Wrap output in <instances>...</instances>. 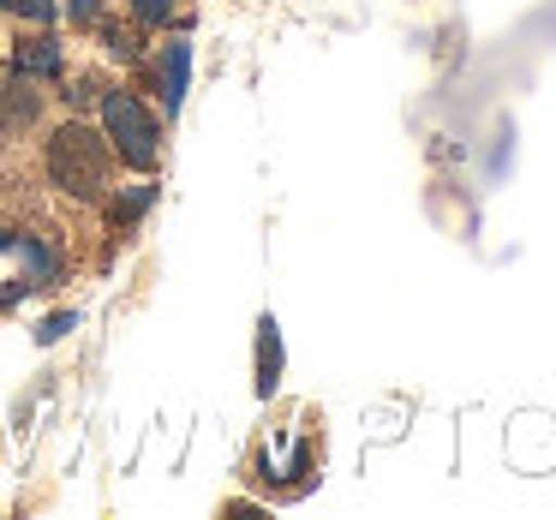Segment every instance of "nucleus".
<instances>
[{
	"instance_id": "ddd939ff",
	"label": "nucleus",
	"mask_w": 556,
	"mask_h": 520,
	"mask_svg": "<svg viewBox=\"0 0 556 520\" xmlns=\"http://www.w3.org/2000/svg\"><path fill=\"white\" fill-rule=\"evenodd\" d=\"M97 78H85V85H73V90H66V102H73V109H90V102H97Z\"/></svg>"
},
{
	"instance_id": "4468645a",
	"label": "nucleus",
	"mask_w": 556,
	"mask_h": 520,
	"mask_svg": "<svg viewBox=\"0 0 556 520\" xmlns=\"http://www.w3.org/2000/svg\"><path fill=\"white\" fill-rule=\"evenodd\" d=\"M13 240H18L13 228H0V252H13Z\"/></svg>"
},
{
	"instance_id": "7ed1b4c3",
	"label": "nucleus",
	"mask_w": 556,
	"mask_h": 520,
	"mask_svg": "<svg viewBox=\"0 0 556 520\" xmlns=\"http://www.w3.org/2000/svg\"><path fill=\"white\" fill-rule=\"evenodd\" d=\"M186 90H192V37H168L156 54V97H162V114H168V121H180Z\"/></svg>"
},
{
	"instance_id": "6e6552de",
	"label": "nucleus",
	"mask_w": 556,
	"mask_h": 520,
	"mask_svg": "<svg viewBox=\"0 0 556 520\" xmlns=\"http://www.w3.org/2000/svg\"><path fill=\"white\" fill-rule=\"evenodd\" d=\"M13 73L37 78V85H54V78L66 73V49H61V37H30V42H18Z\"/></svg>"
},
{
	"instance_id": "20e7f679",
	"label": "nucleus",
	"mask_w": 556,
	"mask_h": 520,
	"mask_svg": "<svg viewBox=\"0 0 556 520\" xmlns=\"http://www.w3.org/2000/svg\"><path fill=\"white\" fill-rule=\"evenodd\" d=\"M42 121V90L25 73H0V138H25Z\"/></svg>"
},
{
	"instance_id": "f03ea898",
	"label": "nucleus",
	"mask_w": 556,
	"mask_h": 520,
	"mask_svg": "<svg viewBox=\"0 0 556 520\" xmlns=\"http://www.w3.org/2000/svg\"><path fill=\"white\" fill-rule=\"evenodd\" d=\"M97 114H102V138H109L114 162H126V168H138V174H150L162 162V121L138 90L109 85L97 97Z\"/></svg>"
},
{
	"instance_id": "9d476101",
	"label": "nucleus",
	"mask_w": 556,
	"mask_h": 520,
	"mask_svg": "<svg viewBox=\"0 0 556 520\" xmlns=\"http://www.w3.org/2000/svg\"><path fill=\"white\" fill-rule=\"evenodd\" d=\"M126 7H132V18H138V25H168L180 0H126Z\"/></svg>"
},
{
	"instance_id": "423d86ee",
	"label": "nucleus",
	"mask_w": 556,
	"mask_h": 520,
	"mask_svg": "<svg viewBox=\"0 0 556 520\" xmlns=\"http://www.w3.org/2000/svg\"><path fill=\"white\" fill-rule=\"evenodd\" d=\"M281 371H288V353H281V324L276 317H257V401H269L281 389Z\"/></svg>"
},
{
	"instance_id": "f8f14e48",
	"label": "nucleus",
	"mask_w": 556,
	"mask_h": 520,
	"mask_svg": "<svg viewBox=\"0 0 556 520\" xmlns=\"http://www.w3.org/2000/svg\"><path fill=\"white\" fill-rule=\"evenodd\" d=\"M66 18H73L78 30H102V18H109V13H102V0H73V7H66Z\"/></svg>"
},
{
	"instance_id": "f257e3e1",
	"label": "nucleus",
	"mask_w": 556,
	"mask_h": 520,
	"mask_svg": "<svg viewBox=\"0 0 556 520\" xmlns=\"http://www.w3.org/2000/svg\"><path fill=\"white\" fill-rule=\"evenodd\" d=\"M42 174H49L54 192H66L73 204H102L114 192V150L102 138V126L90 121H61L42 144Z\"/></svg>"
},
{
	"instance_id": "0eeeda50",
	"label": "nucleus",
	"mask_w": 556,
	"mask_h": 520,
	"mask_svg": "<svg viewBox=\"0 0 556 520\" xmlns=\"http://www.w3.org/2000/svg\"><path fill=\"white\" fill-rule=\"evenodd\" d=\"M13 252H18V264H25V281H30V288H54V281L66 276V257L54 252L42 233H18Z\"/></svg>"
},
{
	"instance_id": "9b49d317",
	"label": "nucleus",
	"mask_w": 556,
	"mask_h": 520,
	"mask_svg": "<svg viewBox=\"0 0 556 520\" xmlns=\"http://www.w3.org/2000/svg\"><path fill=\"white\" fill-rule=\"evenodd\" d=\"M73 329H78V312H54V317H42V324H37V341H42V347H54V341L73 335Z\"/></svg>"
},
{
	"instance_id": "39448f33",
	"label": "nucleus",
	"mask_w": 556,
	"mask_h": 520,
	"mask_svg": "<svg viewBox=\"0 0 556 520\" xmlns=\"http://www.w3.org/2000/svg\"><path fill=\"white\" fill-rule=\"evenodd\" d=\"M109 221H114V233H138V221L156 210V180H132V186H114L109 198Z\"/></svg>"
},
{
	"instance_id": "1a4fd4ad",
	"label": "nucleus",
	"mask_w": 556,
	"mask_h": 520,
	"mask_svg": "<svg viewBox=\"0 0 556 520\" xmlns=\"http://www.w3.org/2000/svg\"><path fill=\"white\" fill-rule=\"evenodd\" d=\"M0 13H18V18H30V25H54V0H0Z\"/></svg>"
}]
</instances>
